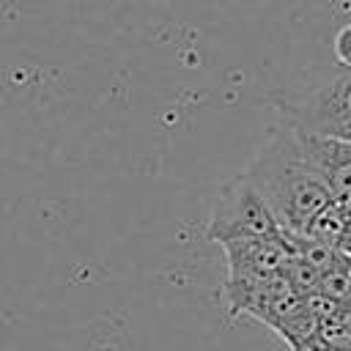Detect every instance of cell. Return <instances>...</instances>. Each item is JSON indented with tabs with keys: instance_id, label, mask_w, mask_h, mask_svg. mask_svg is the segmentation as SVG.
Wrapping results in <instances>:
<instances>
[{
	"instance_id": "6da1fadb",
	"label": "cell",
	"mask_w": 351,
	"mask_h": 351,
	"mask_svg": "<svg viewBox=\"0 0 351 351\" xmlns=\"http://www.w3.org/2000/svg\"><path fill=\"white\" fill-rule=\"evenodd\" d=\"M244 181L266 203L282 233H302L304 225L332 203L304 154L299 129H274L258 148Z\"/></svg>"
},
{
	"instance_id": "7a4b0ae2",
	"label": "cell",
	"mask_w": 351,
	"mask_h": 351,
	"mask_svg": "<svg viewBox=\"0 0 351 351\" xmlns=\"http://www.w3.org/2000/svg\"><path fill=\"white\" fill-rule=\"evenodd\" d=\"M271 233H280L277 219L271 217L266 203L250 189L244 176L228 181L217 195L206 236L217 244H225V241L271 236Z\"/></svg>"
},
{
	"instance_id": "3957f363",
	"label": "cell",
	"mask_w": 351,
	"mask_h": 351,
	"mask_svg": "<svg viewBox=\"0 0 351 351\" xmlns=\"http://www.w3.org/2000/svg\"><path fill=\"white\" fill-rule=\"evenodd\" d=\"M296 129L351 143V69H343L299 110Z\"/></svg>"
},
{
	"instance_id": "277c9868",
	"label": "cell",
	"mask_w": 351,
	"mask_h": 351,
	"mask_svg": "<svg viewBox=\"0 0 351 351\" xmlns=\"http://www.w3.org/2000/svg\"><path fill=\"white\" fill-rule=\"evenodd\" d=\"M302 145L332 203L351 211V143L302 132Z\"/></svg>"
},
{
	"instance_id": "5b68a950",
	"label": "cell",
	"mask_w": 351,
	"mask_h": 351,
	"mask_svg": "<svg viewBox=\"0 0 351 351\" xmlns=\"http://www.w3.org/2000/svg\"><path fill=\"white\" fill-rule=\"evenodd\" d=\"M222 250H225V261H228V277H266V274H280L282 266L288 263V258L293 255L282 233L225 241Z\"/></svg>"
},
{
	"instance_id": "8992f818",
	"label": "cell",
	"mask_w": 351,
	"mask_h": 351,
	"mask_svg": "<svg viewBox=\"0 0 351 351\" xmlns=\"http://www.w3.org/2000/svg\"><path fill=\"white\" fill-rule=\"evenodd\" d=\"M302 236L315 239L343 255L351 258V211L337 206V203H326L302 230Z\"/></svg>"
},
{
	"instance_id": "52a82bcc",
	"label": "cell",
	"mask_w": 351,
	"mask_h": 351,
	"mask_svg": "<svg viewBox=\"0 0 351 351\" xmlns=\"http://www.w3.org/2000/svg\"><path fill=\"white\" fill-rule=\"evenodd\" d=\"M304 351H351V315L315 324V335Z\"/></svg>"
},
{
	"instance_id": "ba28073f",
	"label": "cell",
	"mask_w": 351,
	"mask_h": 351,
	"mask_svg": "<svg viewBox=\"0 0 351 351\" xmlns=\"http://www.w3.org/2000/svg\"><path fill=\"white\" fill-rule=\"evenodd\" d=\"M280 274H282V280L288 282V288H291L293 293H299V296H307V293L318 291L321 274H318L307 261H302L299 255H291Z\"/></svg>"
},
{
	"instance_id": "9c48e42d",
	"label": "cell",
	"mask_w": 351,
	"mask_h": 351,
	"mask_svg": "<svg viewBox=\"0 0 351 351\" xmlns=\"http://www.w3.org/2000/svg\"><path fill=\"white\" fill-rule=\"evenodd\" d=\"M335 58L343 69H351V22H346L335 36Z\"/></svg>"
},
{
	"instance_id": "30bf717a",
	"label": "cell",
	"mask_w": 351,
	"mask_h": 351,
	"mask_svg": "<svg viewBox=\"0 0 351 351\" xmlns=\"http://www.w3.org/2000/svg\"><path fill=\"white\" fill-rule=\"evenodd\" d=\"M348 280H351V266H348Z\"/></svg>"
},
{
	"instance_id": "8fae6325",
	"label": "cell",
	"mask_w": 351,
	"mask_h": 351,
	"mask_svg": "<svg viewBox=\"0 0 351 351\" xmlns=\"http://www.w3.org/2000/svg\"><path fill=\"white\" fill-rule=\"evenodd\" d=\"M296 351H304V348H296Z\"/></svg>"
}]
</instances>
